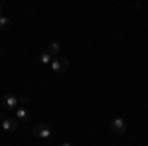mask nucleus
I'll return each instance as SVG.
<instances>
[{"mask_svg": "<svg viewBox=\"0 0 148 146\" xmlns=\"http://www.w3.org/2000/svg\"><path fill=\"white\" fill-rule=\"evenodd\" d=\"M0 18H2V6H0Z\"/></svg>", "mask_w": 148, "mask_h": 146, "instance_id": "12", "label": "nucleus"}, {"mask_svg": "<svg viewBox=\"0 0 148 146\" xmlns=\"http://www.w3.org/2000/svg\"><path fill=\"white\" fill-rule=\"evenodd\" d=\"M61 146H71V144H69V142H63V144H61Z\"/></svg>", "mask_w": 148, "mask_h": 146, "instance_id": "11", "label": "nucleus"}, {"mask_svg": "<svg viewBox=\"0 0 148 146\" xmlns=\"http://www.w3.org/2000/svg\"><path fill=\"white\" fill-rule=\"evenodd\" d=\"M10 26H12L10 18H6V16L0 18V30H2V32H4V30H10Z\"/></svg>", "mask_w": 148, "mask_h": 146, "instance_id": "8", "label": "nucleus"}, {"mask_svg": "<svg viewBox=\"0 0 148 146\" xmlns=\"http://www.w3.org/2000/svg\"><path fill=\"white\" fill-rule=\"evenodd\" d=\"M18 103H20V105H28V103H30V97H28V95H22V97H18Z\"/></svg>", "mask_w": 148, "mask_h": 146, "instance_id": "10", "label": "nucleus"}, {"mask_svg": "<svg viewBox=\"0 0 148 146\" xmlns=\"http://www.w3.org/2000/svg\"><path fill=\"white\" fill-rule=\"evenodd\" d=\"M34 136L36 138H49L51 136V128L47 126L46 123H40V124H36V128H34Z\"/></svg>", "mask_w": 148, "mask_h": 146, "instance_id": "2", "label": "nucleus"}, {"mask_svg": "<svg viewBox=\"0 0 148 146\" xmlns=\"http://www.w3.org/2000/svg\"><path fill=\"white\" fill-rule=\"evenodd\" d=\"M0 126H2L4 130H8V132H14V130H18L20 123H18V121H16L14 117H12V119H8V117H6V119H4V121L0 123Z\"/></svg>", "mask_w": 148, "mask_h": 146, "instance_id": "5", "label": "nucleus"}, {"mask_svg": "<svg viewBox=\"0 0 148 146\" xmlns=\"http://www.w3.org/2000/svg\"><path fill=\"white\" fill-rule=\"evenodd\" d=\"M59 47H61L59 42H49L46 51H47V53H51V57H53V56H59Z\"/></svg>", "mask_w": 148, "mask_h": 146, "instance_id": "7", "label": "nucleus"}, {"mask_svg": "<svg viewBox=\"0 0 148 146\" xmlns=\"http://www.w3.org/2000/svg\"><path fill=\"white\" fill-rule=\"evenodd\" d=\"M49 65H51L53 71L59 73V71H65V69L69 67V59H67V57H63V56H56L53 59H51V63H49Z\"/></svg>", "mask_w": 148, "mask_h": 146, "instance_id": "1", "label": "nucleus"}, {"mask_svg": "<svg viewBox=\"0 0 148 146\" xmlns=\"http://www.w3.org/2000/svg\"><path fill=\"white\" fill-rule=\"evenodd\" d=\"M111 128H113V132H116V134H123V132H126V121L123 117H116L113 123H111Z\"/></svg>", "mask_w": 148, "mask_h": 146, "instance_id": "4", "label": "nucleus"}, {"mask_svg": "<svg viewBox=\"0 0 148 146\" xmlns=\"http://www.w3.org/2000/svg\"><path fill=\"white\" fill-rule=\"evenodd\" d=\"M16 109H18V97L12 93H6L4 95V111H16Z\"/></svg>", "mask_w": 148, "mask_h": 146, "instance_id": "3", "label": "nucleus"}, {"mask_svg": "<svg viewBox=\"0 0 148 146\" xmlns=\"http://www.w3.org/2000/svg\"><path fill=\"white\" fill-rule=\"evenodd\" d=\"M51 59H53V57H51V53H47V51H42V56H40V61H42V63H51Z\"/></svg>", "mask_w": 148, "mask_h": 146, "instance_id": "9", "label": "nucleus"}, {"mask_svg": "<svg viewBox=\"0 0 148 146\" xmlns=\"http://www.w3.org/2000/svg\"><path fill=\"white\" fill-rule=\"evenodd\" d=\"M14 119H16L18 123H24V121L28 119V109H26V107H18V109H16V117H14Z\"/></svg>", "mask_w": 148, "mask_h": 146, "instance_id": "6", "label": "nucleus"}]
</instances>
